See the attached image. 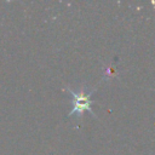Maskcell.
I'll return each instance as SVG.
<instances>
[{"mask_svg": "<svg viewBox=\"0 0 155 155\" xmlns=\"http://www.w3.org/2000/svg\"><path fill=\"white\" fill-rule=\"evenodd\" d=\"M69 92H70V94H71V97L74 99V104H73V109L70 111V115L73 113H82L85 110L92 111V108H91L92 102L90 99V93L85 94L84 90H81L79 93H75V92H73L70 90H69Z\"/></svg>", "mask_w": 155, "mask_h": 155, "instance_id": "6da1fadb", "label": "cell"}]
</instances>
